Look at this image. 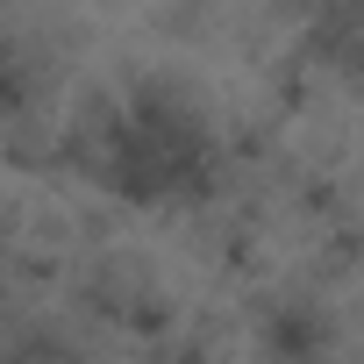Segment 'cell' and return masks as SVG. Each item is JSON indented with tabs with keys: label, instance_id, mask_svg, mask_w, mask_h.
Here are the masks:
<instances>
[{
	"label": "cell",
	"instance_id": "2",
	"mask_svg": "<svg viewBox=\"0 0 364 364\" xmlns=\"http://www.w3.org/2000/svg\"><path fill=\"white\" fill-rule=\"evenodd\" d=\"M0 364H86V357H79L65 336H43V328H36V336H15Z\"/></svg>",
	"mask_w": 364,
	"mask_h": 364
},
{
	"label": "cell",
	"instance_id": "1",
	"mask_svg": "<svg viewBox=\"0 0 364 364\" xmlns=\"http://www.w3.org/2000/svg\"><path fill=\"white\" fill-rule=\"evenodd\" d=\"M264 343H272L279 357H293V364H300V357H314V350H321V314H314V307H279V314L264 321Z\"/></svg>",
	"mask_w": 364,
	"mask_h": 364
},
{
	"label": "cell",
	"instance_id": "3",
	"mask_svg": "<svg viewBox=\"0 0 364 364\" xmlns=\"http://www.w3.org/2000/svg\"><path fill=\"white\" fill-rule=\"evenodd\" d=\"M22 86H29V72H22V50L0 36V107H22Z\"/></svg>",
	"mask_w": 364,
	"mask_h": 364
}]
</instances>
